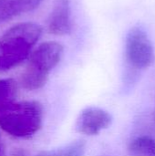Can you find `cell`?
<instances>
[{
  "mask_svg": "<svg viewBox=\"0 0 155 156\" xmlns=\"http://www.w3.org/2000/svg\"><path fill=\"white\" fill-rule=\"evenodd\" d=\"M42 27L34 22L18 23L0 37V71L18 66L28 58L40 38Z\"/></svg>",
  "mask_w": 155,
  "mask_h": 156,
  "instance_id": "cell-1",
  "label": "cell"
},
{
  "mask_svg": "<svg viewBox=\"0 0 155 156\" xmlns=\"http://www.w3.org/2000/svg\"><path fill=\"white\" fill-rule=\"evenodd\" d=\"M43 109L39 102L25 101L13 102L0 110V127L9 135L26 139L42 126Z\"/></svg>",
  "mask_w": 155,
  "mask_h": 156,
  "instance_id": "cell-2",
  "label": "cell"
},
{
  "mask_svg": "<svg viewBox=\"0 0 155 156\" xmlns=\"http://www.w3.org/2000/svg\"><path fill=\"white\" fill-rule=\"evenodd\" d=\"M64 52L63 46L56 41L40 44L30 53L21 82L27 90L41 89L48 81L50 71L58 64Z\"/></svg>",
  "mask_w": 155,
  "mask_h": 156,
  "instance_id": "cell-3",
  "label": "cell"
},
{
  "mask_svg": "<svg viewBox=\"0 0 155 156\" xmlns=\"http://www.w3.org/2000/svg\"><path fill=\"white\" fill-rule=\"evenodd\" d=\"M125 56L129 65L136 70L146 69L154 62L153 46L142 27H134L129 31L125 42Z\"/></svg>",
  "mask_w": 155,
  "mask_h": 156,
  "instance_id": "cell-4",
  "label": "cell"
},
{
  "mask_svg": "<svg viewBox=\"0 0 155 156\" xmlns=\"http://www.w3.org/2000/svg\"><path fill=\"white\" fill-rule=\"evenodd\" d=\"M111 122L112 117L107 111L98 107H90L79 115L76 130L86 135H96L109 128Z\"/></svg>",
  "mask_w": 155,
  "mask_h": 156,
  "instance_id": "cell-5",
  "label": "cell"
},
{
  "mask_svg": "<svg viewBox=\"0 0 155 156\" xmlns=\"http://www.w3.org/2000/svg\"><path fill=\"white\" fill-rule=\"evenodd\" d=\"M48 28L51 34L69 35L72 31L71 9L69 0H55L48 20Z\"/></svg>",
  "mask_w": 155,
  "mask_h": 156,
  "instance_id": "cell-6",
  "label": "cell"
},
{
  "mask_svg": "<svg viewBox=\"0 0 155 156\" xmlns=\"http://www.w3.org/2000/svg\"><path fill=\"white\" fill-rule=\"evenodd\" d=\"M43 0H0V24L37 9Z\"/></svg>",
  "mask_w": 155,
  "mask_h": 156,
  "instance_id": "cell-7",
  "label": "cell"
},
{
  "mask_svg": "<svg viewBox=\"0 0 155 156\" xmlns=\"http://www.w3.org/2000/svg\"><path fill=\"white\" fill-rule=\"evenodd\" d=\"M86 143L83 140L71 142L57 149L41 152L37 156H84Z\"/></svg>",
  "mask_w": 155,
  "mask_h": 156,
  "instance_id": "cell-8",
  "label": "cell"
},
{
  "mask_svg": "<svg viewBox=\"0 0 155 156\" xmlns=\"http://www.w3.org/2000/svg\"><path fill=\"white\" fill-rule=\"evenodd\" d=\"M131 156H155V140L149 136L135 138L129 146Z\"/></svg>",
  "mask_w": 155,
  "mask_h": 156,
  "instance_id": "cell-9",
  "label": "cell"
},
{
  "mask_svg": "<svg viewBox=\"0 0 155 156\" xmlns=\"http://www.w3.org/2000/svg\"><path fill=\"white\" fill-rule=\"evenodd\" d=\"M16 92V82L13 79L0 80V110L14 102Z\"/></svg>",
  "mask_w": 155,
  "mask_h": 156,
  "instance_id": "cell-10",
  "label": "cell"
},
{
  "mask_svg": "<svg viewBox=\"0 0 155 156\" xmlns=\"http://www.w3.org/2000/svg\"><path fill=\"white\" fill-rule=\"evenodd\" d=\"M0 156H5V150L3 143L0 141Z\"/></svg>",
  "mask_w": 155,
  "mask_h": 156,
  "instance_id": "cell-11",
  "label": "cell"
},
{
  "mask_svg": "<svg viewBox=\"0 0 155 156\" xmlns=\"http://www.w3.org/2000/svg\"><path fill=\"white\" fill-rule=\"evenodd\" d=\"M153 119H154V122H155V106H154V111H153Z\"/></svg>",
  "mask_w": 155,
  "mask_h": 156,
  "instance_id": "cell-12",
  "label": "cell"
}]
</instances>
